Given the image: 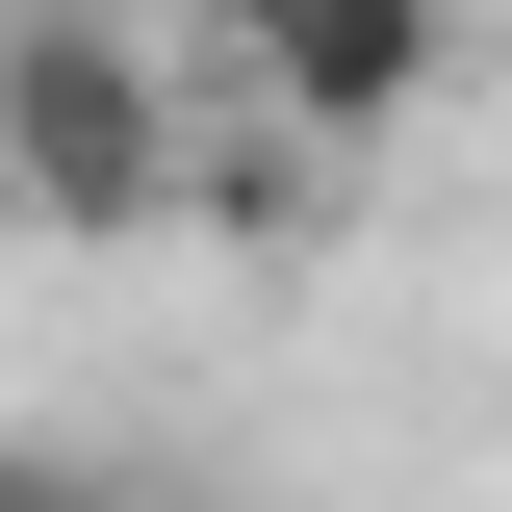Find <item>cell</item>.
<instances>
[{
  "instance_id": "obj_1",
  "label": "cell",
  "mask_w": 512,
  "mask_h": 512,
  "mask_svg": "<svg viewBox=\"0 0 512 512\" xmlns=\"http://www.w3.org/2000/svg\"><path fill=\"white\" fill-rule=\"evenodd\" d=\"M0 205L26 231H180V52L103 26V0H26L0 26Z\"/></svg>"
},
{
  "instance_id": "obj_2",
  "label": "cell",
  "mask_w": 512,
  "mask_h": 512,
  "mask_svg": "<svg viewBox=\"0 0 512 512\" xmlns=\"http://www.w3.org/2000/svg\"><path fill=\"white\" fill-rule=\"evenodd\" d=\"M205 77H231V103L282 128V154H308V128H410V103L461 77V26H436V0H256V26H231Z\"/></svg>"
},
{
  "instance_id": "obj_3",
  "label": "cell",
  "mask_w": 512,
  "mask_h": 512,
  "mask_svg": "<svg viewBox=\"0 0 512 512\" xmlns=\"http://www.w3.org/2000/svg\"><path fill=\"white\" fill-rule=\"evenodd\" d=\"M0 512H180V487L103 461V436H0Z\"/></svg>"
}]
</instances>
